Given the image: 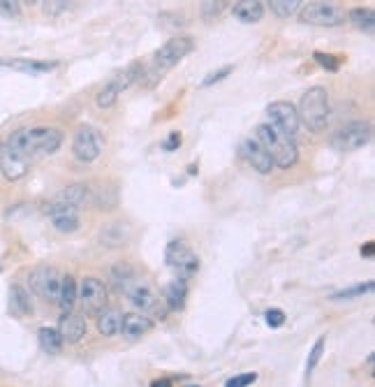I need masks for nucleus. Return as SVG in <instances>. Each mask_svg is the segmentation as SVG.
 Instances as JSON below:
<instances>
[{
    "mask_svg": "<svg viewBox=\"0 0 375 387\" xmlns=\"http://www.w3.org/2000/svg\"><path fill=\"white\" fill-rule=\"evenodd\" d=\"M109 281H111V286L118 290V293L128 295V290L137 283V274H135V269H132L130 265H125V262H118V265L111 267Z\"/></svg>",
    "mask_w": 375,
    "mask_h": 387,
    "instance_id": "obj_20",
    "label": "nucleus"
},
{
    "mask_svg": "<svg viewBox=\"0 0 375 387\" xmlns=\"http://www.w3.org/2000/svg\"><path fill=\"white\" fill-rule=\"evenodd\" d=\"M350 24L354 28L364 31V33H373L375 28V12L371 8H352L350 10Z\"/></svg>",
    "mask_w": 375,
    "mask_h": 387,
    "instance_id": "obj_28",
    "label": "nucleus"
},
{
    "mask_svg": "<svg viewBox=\"0 0 375 387\" xmlns=\"http://www.w3.org/2000/svg\"><path fill=\"white\" fill-rule=\"evenodd\" d=\"M232 12L241 24H257L264 17V5L262 0H239Z\"/></svg>",
    "mask_w": 375,
    "mask_h": 387,
    "instance_id": "obj_21",
    "label": "nucleus"
},
{
    "mask_svg": "<svg viewBox=\"0 0 375 387\" xmlns=\"http://www.w3.org/2000/svg\"><path fill=\"white\" fill-rule=\"evenodd\" d=\"M76 304V281L72 276H62L60 281V295H58V306L62 311H72Z\"/></svg>",
    "mask_w": 375,
    "mask_h": 387,
    "instance_id": "obj_30",
    "label": "nucleus"
},
{
    "mask_svg": "<svg viewBox=\"0 0 375 387\" xmlns=\"http://www.w3.org/2000/svg\"><path fill=\"white\" fill-rule=\"evenodd\" d=\"M0 15L19 17L21 15V0H0Z\"/></svg>",
    "mask_w": 375,
    "mask_h": 387,
    "instance_id": "obj_38",
    "label": "nucleus"
},
{
    "mask_svg": "<svg viewBox=\"0 0 375 387\" xmlns=\"http://www.w3.org/2000/svg\"><path fill=\"white\" fill-rule=\"evenodd\" d=\"M97 239H100V244H104L107 248H118L123 244H128L130 239V227L125 223H107L100 227V232H97Z\"/></svg>",
    "mask_w": 375,
    "mask_h": 387,
    "instance_id": "obj_19",
    "label": "nucleus"
},
{
    "mask_svg": "<svg viewBox=\"0 0 375 387\" xmlns=\"http://www.w3.org/2000/svg\"><path fill=\"white\" fill-rule=\"evenodd\" d=\"M255 137H257V142L267 149V154L271 156V160H274V167L290 170L299 163V149L294 144V137H288L278 128L271 126V123L257 126Z\"/></svg>",
    "mask_w": 375,
    "mask_h": 387,
    "instance_id": "obj_2",
    "label": "nucleus"
},
{
    "mask_svg": "<svg viewBox=\"0 0 375 387\" xmlns=\"http://www.w3.org/2000/svg\"><path fill=\"white\" fill-rule=\"evenodd\" d=\"M267 3H269L271 12H274L278 19H290L299 12L303 0H267Z\"/></svg>",
    "mask_w": 375,
    "mask_h": 387,
    "instance_id": "obj_32",
    "label": "nucleus"
},
{
    "mask_svg": "<svg viewBox=\"0 0 375 387\" xmlns=\"http://www.w3.org/2000/svg\"><path fill=\"white\" fill-rule=\"evenodd\" d=\"M0 65L12 67V70H21V72H51L58 67L56 60L47 63V60H26V58H10V60H0Z\"/></svg>",
    "mask_w": 375,
    "mask_h": 387,
    "instance_id": "obj_24",
    "label": "nucleus"
},
{
    "mask_svg": "<svg viewBox=\"0 0 375 387\" xmlns=\"http://www.w3.org/2000/svg\"><path fill=\"white\" fill-rule=\"evenodd\" d=\"M93 197H95L97 209L109 211V209H114V206L118 204V188H116V186H100Z\"/></svg>",
    "mask_w": 375,
    "mask_h": 387,
    "instance_id": "obj_31",
    "label": "nucleus"
},
{
    "mask_svg": "<svg viewBox=\"0 0 375 387\" xmlns=\"http://www.w3.org/2000/svg\"><path fill=\"white\" fill-rule=\"evenodd\" d=\"M151 329H153V320L149 315H144V313H125L123 320H121V331H118V334H123V338L128 343H135L142 336L149 334Z\"/></svg>",
    "mask_w": 375,
    "mask_h": 387,
    "instance_id": "obj_17",
    "label": "nucleus"
},
{
    "mask_svg": "<svg viewBox=\"0 0 375 387\" xmlns=\"http://www.w3.org/2000/svg\"><path fill=\"white\" fill-rule=\"evenodd\" d=\"M185 387H199V385H185Z\"/></svg>",
    "mask_w": 375,
    "mask_h": 387,
    "instance_id": "obj_45",
    "label": "nucleus"
},
{
    "mask_svg": "<svg viewBox=\"0 0 375 387\" xmlns=\"http://www.w3.org/2000/svg\"><path fill=\"white\" fill-rule=\"evenodd\" d=\"M62 133L53 126H35V128H19L7 137L5 144L14 154L21 156L24 160H35L56 154L62 147Z\"/></svg>",
    "mask_w": 375,
    "mask_h": 387,
    "instance_id": "obj_1",
    "label": "nucleus"
},
{
    "mask_svg": "<svg viewBox=\"0 0 375 387\" xmlns=\"http://www.w3.org/2000/svg\"><path fill=\"white\" fill-rule=\"evenodd\" d=\"M67 10L65 0H44V15H60Z\"/></svg>",
    "mask_w": 375,
    "mask_h": 387,
    "instance_id": "obj_40",
    "label": "nucleus"
},
{
    "mask_svg": "<svg viewBox=\"0 0 375 387\" xmlns=\"http://www.w3.org/2000/svg\"><path fill=\"white\" fill-rule=\"evenodd\" d=\"M373 290V281L368 283H359V286H352L350 290H340V293H333L331 299H352V297H361Z\"/></svg>",
    "mask_w": 375,
    "mask_h": 387,
    "instance_id": "obj_33",
    "label": "nucleus"
},
{
    "mask_svg": "<svg viewBox=\"0 0 375 387\" xmlns=\"http://www.w3.org/2000/svg\"><path fill=\"white\" fill-rule=\"evenodd\" d=\"M264 318H267V324H269L271 329H278V327H283V324H285V313H283L281 308L267 311V315H264Z\"/></svg>",
    "mask_w": 375,
    "mask_h": 387,
    "instance_id": "obj_39",
    "label": "nucleus"
},
{
    "mask_svg": "<svg viewBox=\"0 0 375 387\" xmlns=\"http://www.w3.org/2000/svg\"><path fill=\"white\" fill-rule=\"evenodd\" d=\"M322 352H324V336H319L317 341H315V345H312L310 355H308V364H306V378L312 376L315 366L319 364V357H322Z\"/></svg>",
    "mask_w": 375,
    "mask_h": 387,
    "instance_id": "obj_34",
    "label": "nucleus"
},
{
    "mask_svg": "<svg viewBox=\"0 0 375 387\" xmlns=\"http://www.w3.org/2000/svg\"><path fill=\"white\" fill-rule=\"evenodd\" d=\"M47 213H49V220H51V225L58 232H62V234L76 232V230H79V225H81L79 209H76V206H69L65 202H60V199H56V202L49 206Z\"/></svg>",
    "mask_w": 375,
    "mask_h": 387,
    "instance_id": "obj_14",
    "label": "nucleus"
},
{
    "mask_svg": "<svg viewBox=\"0 0 375 387\" xmlns=\"http://www.w3.org/2000/svg\"><path fill=\"white\" fill-rule=\"evenodd\" d=\"M88 197H90V190H88V186H83V183L67 186V188L60 190V195H58L60 202H65L69 206H76V209H79L81 204H86Z\"/></svg>",
    "mask_w": 375,
    "mask_h": 387,
    "instance_id": "obj_27",
    "label": "nucleus"
},
{
    "mask_svg": "<svg viewBox=\"0 0 375 387\" xmlns=\"http://www.w3.org/2000/svg\"><path fill=\"white\" fill-rule=\"evenodd\" d=\"M299 22L306 26H340L345 22V12L340 5L331 3V0H310L308 5H301L297 12Z\"/></svg>",
    "mask_w": 375,
    "mask_h": 387,
    "instance_id": "obj_6",
    "label": "nucleus"
},
{
    "mask_svg": "<svg viewBox=\"0 0 375 387\" xmlns=\"http://www.w3.org/2000/svg\"><path fill=\"white\" fill-rule=\"evenodd\" d=\"M267 116H269L271 126L278 128L288 137H294L299 133V126H301V123H299L297 107L292 105V102H285V100L271 102V105L267 107Z\"/></svg>",
    "mask_w": 375,
    "mask_h": 387,
    "instance_id": "obj_12",
    "label": "nucleus"
},
{
    "mask_svg": "<svg viewBox=\"0 0 375 387\" xmlns=\"http://www.w3.org/2000/svg\"><path fill=\"white\" fill-rule=\"evenodd\" d=\"M38 338H40L42 350L49 352V355H58V352L62 350V345H65V341H62V336H60V331L53 329V327H42Z\"/></svg>",
    "mask_w": 375,
    "mask_h": 387,
    "instance_id": "obj_26",
    "label": "nucleus"
},
{
    "mask_svg": "<svg viewBox=\"0 0 375 387\" xmlns=\"http://www.w3.org/2000/svg\"><path fill=\"white\" fill-rule=\"evenodd\" d=\"M232 70H234L232 65H225V67H220V70H213L211 74H206V77H204V81H201V86H204V88H208V86L218 84V81L227 79L229 74H232Z\"/></svg>",
    "mask_w": 375,
    "mask_h": 387,
    "instance_id": "obj_36",
    "label": "nucleus"
},
{
    "mask_svg": "<svg viewBox=\"0 0 375 387\" xmlns=\"http://www.w3.org/2000/svg\"><path fill=\"white\" fill-rule=\"evenodd\" d=\"M241 156L246 158L250 167H253L255 172H260V174H271V170H274V160H271V156L267 154V149L257 142V137L243 140Z\"/></svg>",
    "mask_w": 375,
    "mask_h": 387,
    "instance_id": "obj_15",
    "label": "nucleus"
},
{
    "mask_svg": "<svg viewBox=\"0 0 375 387\" xmlns=\"http://www.w3.org/2000/svg\"><path fill=\"white\" fill-rule=\"evenodd\" d=\"M257 380V373H239V376L225 380V387H250Z\"/></svg>",
    "mask_w": 375,
    "mask_h": 387,
    "instance_id": "obj_37",
    "label": "nucleus"
},
{
    "mask_svg": "<svg viewBox=\"0 0 375 387\" xmlns=\"http://www.w3.org/2000/svg\"><path fill=\"white\" fill-rule=\"evenodd\" d=\"M299 123L306 126L308 133H322L329 123V93L324 86H312L308 88L297 107Z\"/></svg>",
    "mask_w": 375,
    "mask_h": 387,
    "instance_id": "obj_3",
    "label": "nucleus"
},
{
    "mask_svg": "<svg viewBox=\"0 0 375 387\" xmlns=\"http://www.w3.org/2000/svg\"><path fill=\"white\" fill-rule=\"evenodd\" d=\"M312 58H315V63H317L319 67H324V70H329V72H336L338 65H340V58H338V56H331V53L317 51Z\"/></svg>",
    "mask_w": 375,
    "mask_h": 387,
    "instance_id": "obj_35",
    "label": "nucleus"
},
{
    "mask_svg": "<svg viewBox=\"0 0 375 387\" xmlns=\"http://www.w3.org/2000/svg\"><path fill=\"white\" fill-rule=\"evenodd\" d=\"M185 299H188V288L185 281L174 279L172 283H167L165 288V306L169 311H183L185 308Z\"/></svg>",
    "mask_w": 375,
    "mask_h": 387,
    "instance_id": "obj_22",
    "label": "nucleus"
},
{
    "mask_svg": "<svg viewBox=\"0 0 375 387\" xmlns=\"http://www.w3.org/2000/svg\"><path fill=\"white\" fill-rule=\"evenodd\" d=\"M121 320H123V313L116 308H104L97 313V322L95 327L100 331L102 336H114L121 331Z\"/></svg>",
    "mask_w": 375,
    "mask_h": 387,
    "instance_id": "obj_23",
    "label": "nucleus"
},
{
    "mask_svg": "<svg viewBox=\"0 0 375 387\" xmlns=\"http://www.w3.org/2000/svg\"><path fill=\"white\" fill-rule=\"evenodd\" d=\"M225 10H229V0H201L199 19L204 24H213Z\"/></svg>",
    "mask_w": 375,
    "mask_h": 387,
    "instance_id": "obj_29",
    "label": "nucleus"
},
{
    "mask_svg": "<svg viewBox=\"0 0 375 387\" xmlns=\"http://www.w3.org/2000/svg\"><path fill=\"white\" fill-rule=\"evenodd\" d=\"M128 299H130L132 306L139 308V313H144V315H151L153 313V315H160V318L165 315L162 304H160L156 290H153L149 283L137 281L135 286L128 290Z\"/></svg>",
    "mask_w": 375,
    "mask_h": 387,
    "instance_id": "obj_13",
    "label": "nucleus"
},
{
    "mask_svg": "<svg viewBox=\"0 0 375 387\" xmlns=\"http://www.w3.org/2000/svg\"><path fill=\"white\" fill-rule=\"evenodd\" d=\"M26 3H40V0H26Z\"/></svg>",
    "mask_w": 375,
    "mask_h": 387,
    "instance_id": "obj_44",
    "label": "nucleus"
},
{
    "mask_svg": "<svg viewBox=\"0 0 375 387\" xmlns=\"http://www.w3.org/2000/svg\"><path fill=\"white\" fill-rule=\"evenodd\" d=\"M178 147H181V135L178 133H172L169 137H167V142L162 144L165 151H174V149H178Z\"/></svg>",
    "mask_w": 375,
    "mask_h": 387,
    "instance_id": "obj_41",
    "label": "nucleus"
},
{
    "mask_svg": "<svg viewBox=\"0 0 375 387\" xmlns=\"http://www.w3.org/2000/svg\"><path fill=\"white\" fill-rule=\"evenodd\" d=\"M102 154V135L93 126H79L72 137V156L81 165H93Z\"/></svg>",
    "mask_w": 375,
    "mask_h": 387,
    "instance_id": "obj_10",
    "label": "nucleus"
},
{
    "mask_svg": "<svg viewBox=\"0 0 375 387\" xmlns=\"http://www.w3.org/2000/svg\"><path fill=\"white\" fill-rule=\"evenodd\" d=\"M151 387H172V383H169V380H153V383H151Z\"/></svg>",
    "mask_w": 375,
    "mask_h": 387,
    "instance_id": "obj_43",
    "label": "nucleus"
},
{
    "mask_svg": "<svg viewBox=\"0 0 375 387\" xmlns=\"http://www.w3.org/2000/svg\"><path fill=\"white\" fill-rule=\"evenodd\" d=\"M10 308L17 315H31L33 313V302L31 293L24 286H12L10 288Z\"/></svg>",
    "mask_w": 375,
    "mask_h": 387,
    "instance_id": "obj_25",
    "label": "nucleus"
},
{
    "mask_svg": "<svg viewBox=\"0 0 375 387\" xmlns=\"http://www.w3.org/2000/svg\"><path fill=\"white\" fill-rule=\"evenodd\" d=\"M373 251H375V244H373V241H368L366 246H361V255H364V258H373Z\"/></svg>",
    "mask_w": 375,
    "mask_h": 387,
    "instance_id": "obj_42",
    "label": "nucleus"
},
{
    "mask_svg": "<svg viewBox=\"0 0 375 387\" xmlns=\"http://www.w3.org/2000/svg\"><path fill=\"white\" fill-rule=\"evenodd\" d=\"M28 170H31V163L14 154L5 142H0V172L7 181H19L28 174Z\"/></svg>",
    "mask_w": 375,
    "mask_h": 387,
    "instance_id": "obj_16",
    "label": "nucleus"
},
{
    "mask_svg": "<svg viewBox=\"0 0 375 387\" xmlns=\"http://www.w3.org/2000/svg\"><path fill=\"white\" fill-rule=\"evenodd\" d=\"M144 70L146 67H144V63H139V60L130 63L125 70L118 72L114 79H109L107 84H104V88L97 93V98H95V107L97 109H109L118 100V95L144 79Z\"/></svg>",
    "mask_w": 375,
    "mask_h": 387,
    "instance_id": "obj_5",
    "label": "nucleus"
},
{
    "mask_svg": "<svg viewBox=\"0 0 375 387\" xmlns=\"http://www.w3.org/2000/svg\"><path fill=\"white\" fill-rule=\"evenodd\" d=\"M76 302L81 304L86 315H97L100 311L107 308L109 304V290L107 286L95 279V276H86L79 286H76Z\"/></svg>",
    "mask_w": 375,
    "mask_h": 387,
    "instance_id": "obj_8",
    "label": "nucleus"
},
{
    "mask_svg": "<svg viewBox=\"0 0 375 387\" xmlns=\"http://www.w3.org/2000/svg\"><path fill=\"white\" fill-rule=\"evenodd\" d=\"M371 135H373L371 123L364 119H354V121H347L345 126H340L336 133L331 135V147L340 151V154L357 151L371 142Z\"/></svg>",
    "mask_w": 375,
    "mask_h": 387,
    "instance_id": "obj_7",
    "label": "nucleus"
},
{
    "mask_svg": "<svg viewBox=\"0 0 375 387\" xmlns=\"http://www.w3.org/2000/svg\"><path fill=\"white\" fill-rule=\"evenodd\" d=\"M86 318L79 315V313H72V311H65L62 318L58 320V331L62 336V341L65 343H79L83 336H86Z\"/></svg>",
    "mask_w": 375,
    "mask_h": 387,
    "instance_id": "obj_18",
    "label": "nucleus"
},
{
    "mask_svg": "<svg viewBox=\"0 0 375 387\" xmlns=\"http://www.w3.org/2000/svg\"><path fill=\"white\" fill-rule=\"evenodd\" d=\"M60 274L51 267H40L28 276V286L35 295H40L44 302L58 304V295H60Z\"/></svg>",
    "mask_w": 375,
    "mask_h": 387,
    "instance_id": "obj_11",
    "label": "nucleus"
},
{
    "mask_svg": "<svg viewBox=\"0 0 375 387\" xmlns=\"http://www.w3.org/2000/svg\"><path fill=\"white\" fill-rule=\"evenodd\" d=\"M165 260L172 269H176L181 281L192 279V276L199 272V258L194 255V251L185 244V241H172V244H167Z\"/></svg>",
    "mask_w": 375,
    "mask_h": 387,
    "instance_id": "obj_9",
    "label": "nucleus"
},
{
    "mask_svg": "<svg viewBox=\"0 0 375 387\" xmlns=\"http://www.w3.org/2000/svg\"><path fill=\"white\" fill-rule=\"evenodd\" d=\"M192 49H194V40L190 35H178V38L167 40V42L160 47L156 53H153L151 65L144 70V72H149L151 84L158 77H162L165 72H169L174 65H178L188 53H192Z\"/></svg>",
    "mask_w": 375,
    "mask_h": 387,
    "instance_id": "obj_4",
    "label": "nucleus"
}]
</instances>
